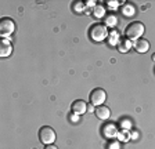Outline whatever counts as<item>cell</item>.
Masks as SVG:
<instances>
[{"label":"cell","mask_w":155,"mask_h":149,"mask_svg":"<svg viewBox=\"0 0 155 149\" xmlns=\"http://www.w3.org/2000/svg\"><path fill=\"white\" fill-rule=\"evenodd\" d=\"M145 32V26L143 22L140 21H134V22L129 24V25L126 26L125 29V36L126 39L130 40V42H136V40H139Z\"/></svg>","instance_id":"cell-1"},{"label":"cell","mask_w":155,"mask_h":149,"mask_svg":"<svg viewBox=\"0 0 155 149\" xmlns=\"http://www.w3.org/2000/svg\"><path fill=\"white\" fill-rule=\"evenodd\" d=\"M108 33L110 32H108V29H107V26L104 24H94V25H91L90 30H89L90 39L97 43L105 40L108 37Z\"/></svg>","instance_id":"cell-2"},{"label":"cell","mask_w":155,"mask_h":149,"mask_svg":"<svg viewBox=\"0 0 155 149\" xmlns=\"http://www.w3.org/2000/svg\"><path fill=\"white\" fill-rule=\"evenodd\" d=\"M39 139L43 145H50L57 139V134H55L54 128L50 126H43L39 130Z\"/></svg>","instance_id":"cell-3"},{"label":"cell","mask_w":155,"mask_h":149,"mask_svg":"<svg viewBox=\"0 0 155 149\" xmlns=\"http://www.w3.org/2000/svg\"><path fill=\"white\" fill-rule=\"evenodd\" d=\"M15 30V22L8 17H4L3 20L0 21V35L3 39H8L10 36Z\"/></svg>","instance_id":"cell-4"},{"label":"cell","mask_w":155,"mask_h":149,"mask_svg":"<svg viewBox=\"0 0 155 149\" xmlns=\"http://www.w3.org/2000/svg\"><path fill=\"white\" fill-rule=\"evenodd\" d=\"M89 100H90L91 105H96V106L104 105V102H105V100H107L105 90H103V88H100V87L94 88V90L90 93V95H89Z\"/></svg>","instance_id":"cell-5"},{"label":"cell","mask_w":155,"mask_h":149,"mask_svg":"<svg viewBox=\"0 0 155 149\" xmlns=\"http://www.w3.org/2000/svg\"><path fill=\"white\" fill-rule=\"evenodd\" d=\"M87 106H89V105H87L83 100H76V101H74V102H72L71 110L74 112V115L81 116V115H83L84 112L87 110Z\"/></svg>","instance_id":"cell-6"},{"label":"cell","mask_w":155,"mask_h":149,"mask_svg":"<svg viewBox=\"0 0 155 149\" xmlns=\"http://www.w3.org/2000/svg\"><path fill=\"white\" fill-rule=\"evenodd\" d=\"M13 52V44L10 42V39H2V43H0V55L3 58H7L10 57Z\"/></svg>","instance_id":"cell-7"},{"label":"cell","mask_w":155,"mask_h":149,"mask_svg":"<svg viewBox=\"0 0 155 149\" xmlns=\"http://www.w3.org/2000/svg\"><path fill=\"white\" fill-rule=\"evenodd\" d=\"M134 50L137 52H140V54H144V52H147L150 50V42L147 39H139L134 42Z\"/></svg>","instance_id":"cell-8"},{"label":"cell","mask_w":155,"mask_h":149,"mask_svg":"<svg viewBox=\"0 0 155 149\" xmlns=\"http://www.w3.org/2000/svg\"><path fill=\"white\" fill-rule=\"evenodd\" d=\"M118 128H116L115 124L112 123H107L105 126L103 127V135L107 137V138H114V137L118 135Z\"/></svg>","instance_id":"cell-9"},{"label":"cell","mask_w":155,"mask_h":149,"mask_svg":"<svg viewBox=\"0 0 155 149\" xmlns=\"http://www.w3.org/2000/svg\"><path fill=\"white\" fill-rule=\"evenodd\" d=\"M96 116L98 117L100 120H107L108 117L111 116V110L108 106H105V105H101V106H97L96 108Z\"/></svg>","instance_id":"cell-10"},{"label":"cell","mask_w":155,"mask_h":149,"mask_svg":"<svg viewBox=\"0 0 155 149\" xmlns=\"http://www.w3.org/2000/svg\"><path fill=\"white\" fill-rule=\"evenodd\" d=\"M120 11H122L123 15L129 18V17H133V15H134V13H136V7L133 6L132 3H126V4H123V6H122Z\"/></svg>","instance_id":"cell-11"},{"label":"cell","mask_w":155,"mask_h":149,"mask_svg":"<svg viewBox=\"0 0 155 149\" xmlns=\"http://www.w3.org/2000/svg\"><path fill=\"white\" fill-rule=\"evenodd\" d=\"M119 32L116 29H112L110 33H108V44L110 46H116L119 44Z\"/></svg>","instance_id":"cell-12"},{"label":"cell","mask_w":155,"mask_h":149,"mask_svg":"<svg viewBox=\"0 0 155 149\" xmlns=\"http://www.w3.org/2000/svg\"><path fill=\"white\" fill-rule=\"evenodd\" d=\"M132 42L127 39H122L119 42V44H118V50H119L120 52H127L130 49H132Z\"/></svg>","instance_id":"cell-13"},{"label":"cell","mask_w":155,"mask_h":149,"mask_svg":"<svg viewBox=\"0 0 155 149\" xmlns=\"http://www.w3.org/2000/svg\"><path fill=\"white\" fill-rule=\"evenodd\" d=\"M104 25L107 28H115L118 25V18L115 15H107L104 17Z\"/></svg>","instance_id":"cell-14"},{"label":"cell","mask_w":155,"mask_h":149,"mask_svg":"<svg viewBox=\"0 0 155 149\" xmlns=\"http://www.w3.org/2000/svg\"><path fill=\"white\" fill-rule=\"evenodd\" d=\"M93 15L96 17V18H103V17H105V7L96 6L93 8Z\"/></svg>","instance_id":"cell-15"},{"label":"cell","mask_w":155,"mask_h":149,"mask_svg":"<svg viewBox=\"0 0 155 149\" xmlns=\"http://www.w3.org/2000/svg\"><path fill=\"white\" fill-rule=\"evenodd\" d=\"M116 137H118V141H123V142H127V141L132 138V135L129 134V130H126V128L122 130V131H119Z\"/></svg>","instance_id":"cell-16"},{"label":"cell","mask_w":155,"mask_h":149,"mask_svg":"<svg viewBox=\"0 0 155 149\" xmlns=\"http://www.w3.org/2000/svg\"><path fill=\"white\" fill-rule=\"evenodd\" d=\"M72 8H74L75 13H83V10L86 8V6H84L83 2H75Z\"/></svg>","instance_id":"cell-17"},{"label":"cell","mask_w":155,"mask_h":149,"mask_svg":"<svg viewBox=\"0 0 155 149\" xmlns=\"http://www.w3.org/2000/svg\"><path fill=\"white\" fill-rule=\"evenodd\" d=\"M108 149H119V142L118 141H111L108 144Z\"/></svg>","instance_id":"cell-18"},{"label":"cell","mask_w":155,"mask_h":149,"mask_svg":"<svg viewBox=\"0 0 155 149\" xmlns=\"http://www.w3.org/2000/svg\"><path fill=\"white\" fill-rule=\"evenodd\" d=\"M107 4H108V7H110V8H116V7L119 6V2H115V0H114V2H107Z\"/></svg>","instance_id":"cell-19"},{"label":"cell","mask_w":155,"mask_h":149,"mask_svg":"<svg viewBox=\"0 0 155 149\" xmlns=\"http://www.w3.org/2000/svg\"><path fill=\"white\" fill-rule=\"evenodd\" d=\"M84 6L86 7H96V2H94V0H91V2H84Z\"/></svg>","instance_id":"cell-20"},{"label":"cell","mask_w":155,"mask_h":149,"mask_svg":"<svg viewBox=\"0 0 155 149\" xmlns=\"http://www.w3.org/2000/svg\"><path fill=\"white\" fill-rule=\"evenodd\" d=\"M45 149H58L55 145H53V144H50V145H45Z\"/></svg>","instance_id":"cell-21"},{"label":"cell","mask_w":155,"mask_h":149,"mask_svg":"<svg viewBox=\"0 0 155 149\" xmlns=\"http://www.w3.org/2000/svg\"><path fill=\"white\" fill-rule=\"evenodd\" d=\"M94 110H96V109H94V105H89V106H87V112H90V113H91V112H94Z\"/></svg>","instance_id":"cell-22"},{"label":"cell","mask_w":155,"mask_h":149,"mask_svg":"<svg viewBox=\"0 0 155 149\" xmlns=\"http://www.w3.org/2000/svg\"><path fill=\"white\" fill-rule=\"evenodd\" d=\"M152 61L155 62V54H152Z\"/></svg>","instance_id":"cell-23"}]
</instances>
